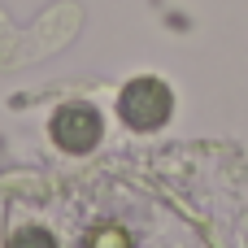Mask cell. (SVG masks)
I'll use <instances>...</instances> for the list:
<instances>
[{
	"label": "cell",
	"instance_id": "obj_1",
	"mask_svg": "<svg viewBox=\"0 0 248 248\" xmlns=\"http://www.w3.org/2000/svg\"><path fill=\"white\" fill-rule=\"evenodd\" d=\"M174 113V92L157 78V74H140L122 87L118 96V118L131 126V131H157L166 126Z\"/></svg>",
	"mask_w": 248,
	"mask_h": 248
},
{
	"label": "cell",
	"instance_id": "obj_2",
	"mask_svg": "<svg viewBox=\"0 0 248 248\" xmlns=\"http://www.w3.org/2000/svg\"><path fill=\"white\" fill-rule=\"evenodd\" d=\"M48 131H52V144H57L61 153L83 157V153H92V148L100 144V135H105V118H100L96 105L70 100V105H61V109L52 113Z\"/></svg>",
	"mask_w": 248,
	"mask_h": 248
},
{
	"label": "cell",
	"instance_id": "obj_3",
	"mask_svg": "<svg viewBox=\"0 0 248 248\" xmlns=\"http://www.w3.org/2000/svg\"><path fill=\"white\" fill-rule=\"evenodd\" d=\"M4 248H57V240H52L44 227H22V231L9 235V244H4Z\"/></svg>",
	"mask_w": 248,
	"mask_h": 248
},
{
	"label": "cell",
	"instance_id": "obj_4",
	"mask_svg": "<svg viewBox=\"0 0 248 248\" xmlns=\"http://www.w3.org/2000/svg\"><path fill=\"white\" fill-rule=\"evenodd\" d=\"M92 248H131V240L118 227H100V231H92Z\"/></svg>",
	"mask_w": 248,
	"mask_h": 248
}]
</instances>
